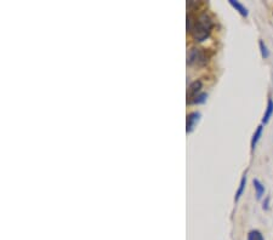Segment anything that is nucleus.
I'll return each instance as SVG.
<instances>
[{
	"label": "nucleus",
	"instance_id": "obj_8",
	"mask_svg": "<svg viewBox=\"0 0 273 240\" xmlns=\"http://www.w3.org/2000/svg\"><path fill=\"white\" fill-rule=\"evenodd\" d=\"M245 185H247V176H243L242 177V181H240V185H239V189L237 190V193H236V202H238V200L240 199V197H242L243 192H244V188H245Z\"/></svg>",
	"mask_w": 273,
	"mask_h": 240
},
{
	"label": "nucleus",
	"instance_id": "obj_1",
	"mask_svg": "<svg viewBox=\"0 0 273 240\" xmlns=\"http://www.w3.org/2000/svg\"><path fill=\"white\" fill-rule=\"evenodd\" d=\"M213 29V21H211L210 16L208 14L199 15L198 18L194 21L193 27H192V34L196 41H204L209 38Z\"/></svg>",
	"mask_w": 273,
	"mask_h": 240
},
{
	"label": "nucleus",
	"instance_id": "obj_4",
	"mask_svg": "<svg viewBox=\"0 0 273 240\" xmlns=\"http://www.w3.org/2000/svg\"><path fill=\"white\" fill-rule=\"evenodd\" d=\"M230 4L232 5V6L235 7V9L237 10V11L239 12V14L242 15V16H245V17H247V16H248V14H249V12H248V9H247V7H245L244 5L240 4V2L236 1V0H230Z\"/></svg>",
	"mask_w": 273,
	"mask_h": 240
},
{
	"label": "nucleus",
	"instance_id": "obj_11",
	"mask_svg": "<svg viewBox=\"0 0 273 240\" xmlns=\"http://www.w3.org/2000/svg\"><path fill=\"white\" fill-rule=\"evenodd\" d=\"M260 49H261L262 57H264V58L269 57L270 52H269V50H267V46L264 44V41H260Z\"/></svg>",
	"mask_w": 273,
	"mask_h": 240
},
{
	"label": "nucleus",
	"instance_id": "obj_9",
	"mask_svg": "<svg viewBox=\"0 0 273 240\" xmlns=\"http://www.w3.org/2000/svg\"><path fill=\"white\" fill-rule=\"evenodd\" d=\"M248 240H264V237L259 231H252L248 234Z\"/></svg>",
	"mask_w": 273,
	"mask_h": 240
},
{
	"label": "nucleus",
	"instance_id": "obj_3",
	"mask_svg": "<svg viewBox=\"0 0 273 240\" xmlns=\"http://www.w3.org/2000/svg\"><path fill=\"white\" fill-rule=\"evenodd\" d=\"M199 118H200V114L198 112H193V113L188 114L187 116V122H186V131L187 132H192L193 131L194 126L198 122Z\"/></svg>",
	"mask_w": 273,
	"mask_h": 240
},
{
	"label": "nucleus",
	"instance_id": "obj_6",
	"mask_svg": "<svg viewBox=\"0 0 273 240\" xmlns=\"http://www.w3.org/2000/svg\"><path fill=\"white\" fill-rule=\"evenodd\" d=\"M273 114V101L271 99L269 100V103H267V109H266V113H265L264 118H262V122L267 124L270 121V118L272 117Z\"/></svg>",
	"mask_w": 273,
	"mask_h": 240
},
{
	"label": "nucleus",
	"instance_id": "obj_7",
	"mask_svg": "<svg viewBox=\"0 0 273 240\" xmlns=\"http://www.w3.org/2000/svg\"><path fill=\"white\" fill-rule=\"evenodd\" d=\"M253 185H254L255 189H256V198L257 199H261V197L265 193V187L261 185V182H260L259 180L253 181Z\"/></svg>",
	"mask_w": 273,
	"mask_h": 240
},
{
	"label": "nucleus",
	"instance_id": "obj_2",
	"mask_svg": "<svg viewBox=\"0 0 273 240\" xmlns=\"http://www.w3.org/2000/svg\"><path fill=\"white\" fill-rule=\"evenodd\" d=\"M200 90H201L200 80H196V82H193L191 85H189L188 90H187V102H188L189 104L192 103L194 97H196L197 95H199Z\"/></svg>",
	"mask_w": 273,
	"mask_h": 240
},
{
	"label": "nucleus",
	"instance_id": "obj_10",
	"mask_svg": "<svg viewBox=\"0 0 273 240\" xmlns=\"http://www.w3.org/2000/svg\"><path fill=\"white\" fill-rule=\"evenodd\" d=\"M206 94H199V95H197L196 97L193 99V101H192V103H197V104H199V103H204L205 102V100H206Z\"/></svg>",
	"mask_w": 273,
	"mask_h": 240
},
{
	"label": "nucleus",
	"instance_id": "obj_5",
	"mask_svg": "<svg viewBox=\"0 0 273 240\" xmlns=\"http://www.w3.org/2000/svg\"><path fill=\"white\" fill-rule=\"evenodd\" d=\"M262 129H264V126H262V125H259V126H257V129H256V131H255L254 136H253V139H252V149H253V151L255 149V147H256V144H257V141H259L260 137H261Z\"/></svg>",
	"mask_w": 273,
	"mask_h": 240
}]
</instances>
